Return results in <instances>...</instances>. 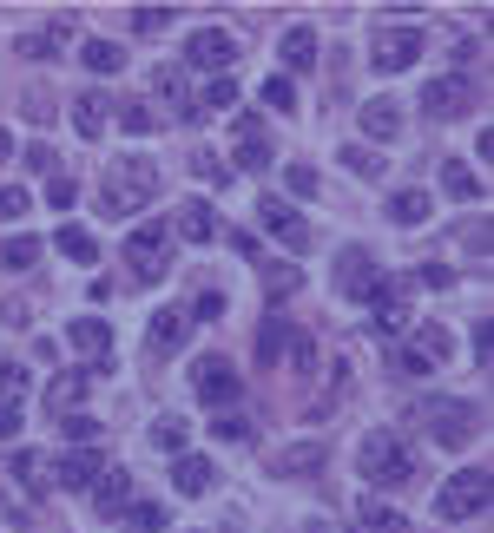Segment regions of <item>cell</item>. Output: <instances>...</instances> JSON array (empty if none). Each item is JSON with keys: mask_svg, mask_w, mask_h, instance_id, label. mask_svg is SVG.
Wrapping results in <instances>:
<instances>
[{"mask_svg": "<svg viewBox=\"0 0 494 533\" xmlns=\"http://www.w3.org/2000/svg\"><path fill=\"white\" fill-rule=\"evenodd\" d=\"M159 198V172H152V158H112L106 172V191H99V211L106 218H132L139 204Z\"/></svg>", "mask_w": 494, "mask_h": 533, "instance_id": "1", "label": "cell"}, {"mask_svg": "<svg viewBox=\"0 0 494 533\" xmlns=\"http://www.w3.org/2000/svg\"><path fill=\"white\" fill-rule=\"evenodd\" d=\"M356 468H363L369 487H409L415 481V455L402 448L389 428H376V435L363 441V455H356Z\"/></svg>", "mask_w": 494, "mask_h": 533, "instance_id": "2", "label": "cell"}, {"mask_svg": "<svg viewBox=\"0 0 494 533\" xmlns=\"http://www.w3.org/2000/svg\"><path fill=\"white\" fill-rule=\"evenodd\" d=\"M126 264L139 283H159L165 270H172V224H139V231L126 237Z\"/></svg>", "mask_w": 494, "mask_h": 533, "instance_id": "3", "label": "cell"}, {"mask_svg": "<svg viewBox=\"0 0 494 533\" xmlns=\"http://www.w3.org/2000/svg\"><path fill=\"white\" fill-rule=\"evenodd\" d=\"M488 487H494L488 468H462L442 494H435V514H442V520H475L481 507H488Z\"/></svg>", "mask_w": 494, "mask_h": 533, "instance_id": "4", "label": "cell"}, {"mask_svg": "<svg viewBox=\"0 0 494 533\" xmlns=\"http://www.w3.org/2000/svg\"><path fill=\"white\" fill-rule=\"evenodd\" d=\"M369 60H376V73H402V66H415V60H422V27H396V20H389V27L376 33Z\"/></svg>", "mask_w": 494, "mask_h": 533, "instance_id": "5", "label": "cell"}, {"mask_svg": "<svg viewBox=\"0 0 494 533\" xmlns=\"http://www.w3.org/2000/svg\"><path fill=\"white\" fill-rule=\"evenodd\" d=\"M192 389H198V402H205V408H231L244 382H238V369H231L224 356H205V362H192Z\"/></svg>", "mask_w": 494, "mask_h": 533, "instance_id": "6", "label": "cell"}, {"mask_svg": "<svg viewBox=\"0 0 494 533\" xmlns=\"http://www.w3.org/2000/svg\"><path fill=\"white\" fill-rule=\"evenodd\" d=\"M422 422H429V435L442 448H462L475 435V402H422Z\"/></svg>", "mask_w": 494, "mask_h": 533, "instance_id": "7", "label": "cell"}, {"mask_svg": "<svg viewBox=\"0 0 494 533\" xmlns=\"http://www.w3.org/2000/svg\"><path fill=\"white\" fill-rule=\"evenodd\" d=\"M257 224H264V231H271L290 257H303V251H310V224H303L284 198H264V204H257Z\"/></svg>", "mask_w": 494, "mask_h": 533, "instance_id": "8", "label": "cell"}, {"mask_svg": "<svg viewBox=\"0 0 494 533\" xmlns=\"http://www.w3.org/2000/svg\"><path fill=\"white\" fill-rule=\"evenodd\" d=\"M238 60V40L224 27H198L192 33V47H185V66H198V73H218L224 79V66Z\"/></svg>", "mask_w": 494, "mask_h": 533, "instance_id": "9", "label": "cell"}, {"mask_svg": "<svg viewBox=\"0 0 494 533\" xmlns=\"http://www.w3.org/2000/svg\"><path fill=\"white\" fill-rule=\"evenodd\" d=\"M376 283H383V270H376L369 251H343V257H336V290H343L350 303H369V297H376Z\"/></svg>", "mask_w": 494, "mask_h": 533, "instance_id": "10", "label": "cell"}, {"mask_svg": "<svg viewBox=\"0 0 494 533\" xmlns=\"http://www.w3.org/2000/svg\"><path fill=\"white\" fill-rule=\"evenodd\" d=\"M409 290H415L409 277H383V283H376V297H369V303H376V330H383V336L409 330Z\"/></svg>", "mask_w": 494, "mask_h": 533, "instance_id": "11", "label": "cell"}, {"mask_svg": "<svg viewBox=\"0 0 494 533\" xmlns=\"http://www.w3.org/2000/svg\"><path fill=\"white\" fill-rule=\"evenodd\" d=\"M99 474H106V455H99V448H66L60 468H53V481H60L66 494H93Z\"/></svg>", "mask_w": 494, "mask_h": 533, "instance_id": "12", "label": "cell"}, {"mask_svg": "<svg viewBox=\"0 0 494 533\" xmlns=\"http://www.w3.org/2000/svg\"><path fill=\"white\" fill-rule=\"evenodd\" d=\"M468 99H475V86H468L462 73L429 79V86H422V112H429V119H455V112H468Z\"/></svg>", "mask_w": 494, "mask_h": 533, "instance_id": "13", "label": "cell"}, {"mask_svg": "<svg viewBox=\"0 0 494 533\" xmlns=\"http://www.w3.org/2000/svg\"><path fill=\"white\" fill-rule=\"evenodd\" d=\"M231 132H238V172H264V165H271L264 119H257V112H238V119H231Z\"/></svg>", "mask_w": 494, "mask_h": 533, "instance_id": "14", "label": "cell"}, {"mask_svg": "<svg viewBox=\"0 0 494 533\" xmlns=\"http://www.w3.org/2000/svg\"><path fill=\"white\" fill-rule=\"evenodd\" d=\"M93 507H99L106 520H119V514L132 507V474H126V468H106V474L93 481Z\"/></svg>", "mask_w": 494, "mask_h": 533, "instance_id": "15", "label": "cell"}, {"mask_svg": "<svg viewBox=\"0 0 494 533\" xmlns=\"http://www.w3.org/2000/svg\"><path fill=\"white\" fill-rule=\"evenodd\" d=\"M363 132H369V145L402 139V106L396 99H363Z\"/></svg>", "mask_w": 494, "mask_h": 533, "instance_id": "16", "label": "cell"}, {"mask_svg": "<svg viewBox=\"0 0 494 533\" xmlns=\"http://www.w3.org/2000/svg\"><path fill=\"white\" fill-rule=\"evenodd\" d=\"M211 481H218V468H211L205 455H172V487H178V494H192V501H198V494H211Z\"/></svg>", "mask_w": 494, "mask_h": 533, "instance_id": "17", "label": "cell"}, {"mask_svg": "<svg viewBox=\"0 0 494 533\" xmlns=\"http://www.w3.org/2000/svg\"><path fill=\"white\" fill-rule=\"evenodd\" d=\"M185 330H192V310H159L152 330H145V343H152V356H172V349L185 343Z\"/></svg>", "mask_w": 494, "mask_h": 533, "instance_id": "18", "label": "cell"}, {"mask_svg": "<svg viewBox=\"0 0 494 533\" xmlns=\"http://www.w3.org/2000/svg\"><path fill=\"white\" fill-rule=\"evenodd\" d=\"M66 343L80 349V356H93V362H106V356H112V330L99 323V316H80V323L66 330Z\"/></svg>", "mask_w": 494, "mask_h": 533, "instance_id": "19", "label": "cell"}, {"mask_svg": "<svg viewBox=\"0 0 494 533\" xmlns=\"http://www.w3.org/2000/svg\"><path fill=\"white\" fill-rule=\"evenodd\" d=\"M442 191H448V198H462V204H481V191H488V185H481V172H475V165L448 158V165H442Z\"/></svg>", "mask_w": 494, "mask_h": 533, "instance_id": "20", "label": "cell"}, {"mask_svg": "<svg viewBox=\"0 0 494 533\" xmlns=\"http://www.w3.org/2000/svg\"><path fill=\"white\" fill-rule=\"evenodd\" d=\"M86 402V369H60V376L47 382V408H60V415H73V408Z\"/></svg>", "mask_w": 494, "mask_h": 533, "instance_id": "21", "label": "cell"}, {"mask_svg": "<svg viewBox=\"0 0 494 533\" xmlns=\"http://www.w3.org/2000/svg\"><path fill=\"white\" fill-rule=\"evenodd\" d=\"M277 53H284V66H290V73H310V66H317V27H290Z\"/></svg>", "mask_w": 494, "mask_h": 533, "instance_id": "22", "label": "cell"}, {"mask_svg": "<svg viewBox=\"0 0 494 533\" xmlns=\"http://www.w3.org/2000/svg\"><path fill=\"white\" fill-rule=\"evenodd\" d=\"M53 244H60V257H73V264H99V237L86 231V224H60Z\"/></svg>", "mask_w": 494, "mask_h": 533, "instance_id": "23", "label": "cell"}, {"mask_svg": "<svg viewBox=\"0 0 494 533\" xmlns=\"http://www.w3.org/2000/svg\"><path fill=\"white\" fill-rule=\"evenodd\" d=\"M106 106H112L106 93H80L73 99V132H80V139H99V132H106Z\"/></svg>", "mask_w": 494, "mask_h": 533, "instance_id": "24", "label": "cell"}, {"mask_svg": "<svg viewBox=\"0 0 494 533\" xmlns=\"http://www.w3.org/2000/svg\"><path fill=\"white\" fill-rule=\"evenodd\" d=\"M178 237H192V244H211V237H218V218H211L205 198H192L185 211H178Z\"/></svg>", "mask_w": 494, "mask_h": 533, "instance_id": "25", "label": "cell"}, {"mask_svg": "<svg viewBox=\"0 0 494 533\" xmlns=\"http://www.w3.org/2000/svg\"><path fill=\"white\" fill-rule=\"evenodd\" d=\"M389 224H402V231L429 224V191H396V198H389Z\"/></svg>", "mask_w": 494, "mask_h": 533, "instance_id": "26", "label": "cell"}, {"mask_svg": "<svg viewBox=\"0 0 494 533\" xmlns=\"http://www.w3.org/2000/svg\"><path fill=\"white\" fill-rule=\"evenodd\" d=\"M152 86H159L165 106H178L185 119H198V106H192V93H185V73H178V66H159V73H152Z\"/></svg>", "mask_w": 494, "mask_h": 533, "instance_id": "27", "label": "cell"}, {"mask_svg": "<svg viewBox=\"0 0 494 533\" xmlns=\"http://www.w3.org/2000/svg\"><path fill=\"white\" fill-rule=\"evenodd\" d=\"M284 343H290V323H284V316H271V323L257 330V362H264V369L284 362Z\"/></svg>", "mask_w": 494, "mask_h": 533, "instance_id": "28", "label": "cell"}, {"mask_svg": "<svg viewBox=\"0 0 494 533\" xmlns=\"http://www.w3.org/2000/svg\"><path fill=\"white\" fill-rule=\"evenodd\" d=\"M80 66H86V73H119V66H126V53L112 47V40H86V47H80Z\"/></svg>", "mask_w": 494, "mask_h": 533, "instance_id": "29", "label": "cell"}, {"mask_svg": "<svg viewBox=\"0 0 494 533\" xmlns=\"http://www.w3.org/2000/svg\"><path fill=\"white\" fill-rule=\"evenodd\" d=\"M409 349H422V356H429V362H448V356H455V336H448L442 323H422Z\"/></svg>", "mask_w": 494, "mask_h": 533, "instance_id": "30", "label": "cell"}, {"mask_svg": "<svg viewBox=\"0 0 494 533\" xmlns=\"http://www.w3.org/2000/svg\"><path fill=\"white\" fill-rule=\"evenodd\" d=\"M264 290H271V303H284L290 290H303V264H264Z\"/></svg>", "mask_w": 494, "mask_h": 533, "instance_id": "31", "label": "cell"}, {"mask_svg": "<svg viewBox=\"0 0 494 533\" xmlns=\"http://www.w3.org/2000/svg\"><path fill=\"white\" fill-rule=\"evenodd\" d=\"M0 264H7V270H33V264H40V237H7V244H0Z\"/></svg>", "mask_w": 494, "mask_h": 533, "instance_id": "32", "label": "cell"}, {"mask_svg": "<svg viewBox=\"0 0 494 533\" xmlns=\"http://www.w3.org/2000/svg\"><path fill=\"white\" fill-rule=\"evenodd\" d=\"M389 369H396L402 382H422V376H429V369H435V362L422 356V349H409V343H402V349H389Z\"/></svg>", "mask_w": 494, "mask_h": 533, "instance_id": "33", "label": "cell"}, {"mask_svg": "<svg viewBox=\"0 0 494 533\" xmlns=\"http://www.w3.org/2000/svg\"><path fill=\"white\" fill-rule=\"evenodd\" d=\"M363 527H369V533H415L409 520H402L396 507H383V501H363Z\"/></svg>", "mask_w": 494, "mask_h": 533, "instance_id": "34", "label": "cell"}, {"mask_svg": "<svg viewBox=\"0 0 494 533\" xmlns=\"http://www.w3.org/2000/svg\"><path fill=\"white\" fill-rule=\"evenodd\" d=\"M185 441H192V428L178 422V415H165V422H152V448H165V455H185Z\"/></svg>", "mask_w": 494, "mask_h": 533, "instance_id": "35", "label": "cell"}, {"mask_svg": "<svg viewBox=\"0 0 494 533\" xmlns=\"http://www.w3.org/2000/svg\"><path fill=\"white\" fill-rule=\"evenodd\" d=\"M126 533H165V507L159 501H139V507H126Z\"/></svg>", "mask_w": 494, "mask_h": 533, "instance_id": "36", "label": "cell"}, {"mask_svg": "<svg viewBox=\"0 0 494 533\" xmlns=\"http://www.w3.org/2000/svg\"><path fill=\"white\" fill-rule=\"evenodd\" d=\"M343 165H350L356 178H383V152H376V145H343Z\"/></svg>", "mask_w": 494, "mask_h": 533, "instance_id": "37", "label": "cell"}, {"mask_svg": "<svg viewBox=\"0 0 494 533\" xmlns=\"http://www.w3.org/2000/svg\"><path fill=\"white\" fill-rule=\"evenodd\" d=\"M284 362L297 369V376H310V369H317V343H310L303 330H290V343H284Z\"/></svg>", "mask_w": 494, "mask_h": 533, "instance_id": "38", "label": "cell"}, {"mask_svg": "<svg viewBox=\"0 0 494 533\" xmlns=\"http://www.w3.org/2000/svg\"><path fill=\"white\" fill-rule=\"evenodd\" d=\"M317 468H323V448H310V441L290 448V455H277V474H317Z\"/></svg>", "mask_w": 494, "mask_h": 533, "instance_id": "39", "label": "cell"}, {"mask_svg": "<svg viewBox=\"0 0 494 533\" xmlns=\"http://www.w3.org/2000/svg\"><path fill=\"white\" fill-rule=\"evenodd\" d=\"M20 395H27V369H20V362H0V408H20Z\"/></svg>", "mask_w": 494, "mask_h": 533, "instance_id": "40", "label": "cell"}, {"mask_svg": "<svg viewBox=\"0 0 494 533\" xmlns=\"http://www.w3.org/2000/svg\"><path fill=\"white\" fill-rule=\"evenodd\" d=\"M238 106V79H211L205 99H198V112H231Z\"/></svg>", "mask_w": 494, "mask_h": 533, "instance_id": "41", "label": "cell"}, {"mask_svg": "<svg viewBox=\"0 0 494 533\" xmlns=\"http://www.w3.org/2000/svg\"><path fill=\"white\" fill-rule=\"evenodd\" d=\"M264 106H271V112H297V86H290L284 73L264 79Z\"/></svg>", "mask_w": 494, "mask_h": 533, "instance_id": "42", "label": "cell"}, {"mask_svg": "<svg viewBox=\"0 0 494 533\" xmlns=\"http://www.w3.org/2000/svg\"><path fill=\"white\" fill-rule=\"evenodd\" d=\"M14 481L40 494V487H47V461H40V455H14Z\"/></svg>", "mask_w": 494, "mask_h": 533, "instance_id": "43", "label": "cell"}, {"mask_svg": "<svg viewBox=\"0 0 494 533\" xmlns=\"http://www.w3.org/2000/svg\"><path fill=\"white\" fill-rule=\"evenodd\" d=\"M66 441H73V448H93V441H99V422H93V415H66Z\"/></svg>", "mask_w": 494, "mask_h": 533, "instance_id": "44", "label": "cell"}, {"mask_svg": "<svg viewBox=\"0 0 494 533\" xmlns=\"http://www.w3.org/2000/svg\"><path fill=\"white\" fill-rule=\"evenodd\" d=\"M172 7H139V14H132V27H139V33H165V27H172Z\"/></svg>", "mask_w": 494, "mask_h": 533, "instance_id": "45", "label": "cell"}, {"mask_svg": "<svg viewBox=\"0 0 494 533\" xmlns=\"http://www.w3.org/2000/svg\"><path fill=\"white\" fill-rule=\"evenodd\" d=\"M284 185H290V198H317V172H310V165H290Z\"/></svg>", "mask_w": 494, "mask_h": 533, "instance_id": "46", "label": "cell"}, {"mask_svg": "<svg viewBox=\"0 0 494 533\" xmlns=\"http://www.w3.org/2000/svg\"><path fill=\"white\" fill-rule=\"evenodd\" d=\"M73 198H80L73 178H47V204H53V211H73Z\"/></svg>", "mask_w": 494, "mask_h": 533, "instance_id": "47", "label": "cell"}, {"mask_svg": "<svg viewBox=\"0 0 494 533\" xmlns=\"http://www.w3.org/2000/svg\"><path fill=\"white\" fill-rule=\"evenodd\" d=\"M192 172H198V178H211V185H224V178H231V172L218 165V152H205V145L192 152Z\"/></svg>", "mask_w": 494, "mask_h": 533, "instance_id": "48", "label": "cell"}, {"mask_svg": "<svg viewBox=\"0 0 494 533\" xmlns=\"http://www.w3.org/2000/svg\"><path fill=\"white\" fill-rule=\"evenodd\" d=\"M211 435H218V441H251V422H244V415H218Z\"/></svg>", "mask_w": 494, "mask_h": 533, "instance_id": "49", "label": "cell"}, {"mask_svg": "<svg viewBox=\"0 0 494 533\" xmlns=\"http://www.w3.org/2000/svg\"><path fill=\"white\" fill-rule=\"evenodd\" d=\"M409 283H422V290H448V283H455V270H448V264H422Z\"/></svg>", "mask_w": 494, "mask_h": 533, "instance_id": "50", "label": "cell"}, {"mask_svg": "<svg viewBox=\"0 0 494 533\" xmlns=\"http://www.w3.org/2000/svg\"><path fill=\"white\" fill-rule=\"evenodd\" d=\"M119 126H126L132 139H145V132H152V112H145V106H119Z\"/></svg>", "mask_w": 494, "mask_h": 533, "instance_id": "51", "label": "cell"}, {"mask_svg": "<svg viewBox=\"0 0 494 533\" xmlns=\"http://www.w3.org/2000/svg\"><path fill=\"white\" fill-rule=\"evenodd\" d=\"M27 191H20V185H7V191H0V218H20V211H27Z\"/></svg>", "mask_w": 494, "mask_h": 533, "instance_id": "52", "label": "cell"}, {"mask_svg": "<svg viewBox=\"0 0 494 533\" xmlns=\"http://www.w3.org/2000/svg\"><path fill=\"white\" fill-rule=\"evenodd\" d=\"M20 53H27V60H53V40H47V33H27V40H20Z\"/></svg>", "mask_w": 494, "mask_h": 533, "instance_id": "53", "label": "cell"}, {"mask_svg": "<svg viewBox=\"0 0 494 533\" xmlns=\"http://www.w3.org/2000/svg\"><path fill=\"white\" fill-rule=\"evenodd\" d=\"M218 316H224V297H218V290H211V297H198V316H192V323H218Z\"/></svg>", "mask_w": 494, "mask_h": 533, "instance_id": "54", "label": "cell"}, {"mask_svg": "<svg viewBox=\"0 0 494 533\" xmlns=\"http://www.w3.org/2000/svg\"><path fill=\"white\" fill-rule=\"evenodd\" d=\"M468 251H475V257H488V224H481V218L468 224Z\"/></svg>", "mask_w": 494, "mask_h": 533, "instance_id": "55", "label": "cell"}, {"mask_svg": "<svg viewBox=\"0 0 494 533\" xmlns=\"http://www.w3.org/2000/svg\"><path fill=\"white\" fill-rule=\"evenodd\" d=\"M231 251H238V257H251V264H257V237H251V231H231Z\"/></svg>", "mask_w": 494, "mask_h": 533, "instance_id": "56", "label": "cell"}, {"mask_svg": "<svg viewBox=\"0 0 494 533\" xmlns=\"http://www.w3.org/2000/svg\"><path fill=\"white\" fill-rule=\"evenodd\" d=\"M20 435V408H0V441H14Z\"/></svg>", "mask_w": 494, "mask_h": 533, "instance_id": "57", "label": "cell"}, {"mask_svg": "<svg viewBox=\"0 0 494 533\" xmlns=\"http://www.w3.org/2000/svg\"><path fill=\"white\" fill-rule=\"evenodd\" d=\"M7 152H14V139H7V132H0V158H7Z\"/></svg>", "mask_w": 494, "mask_h": 533, "instance_id": "58", "label": "cell"}]
</instances>
